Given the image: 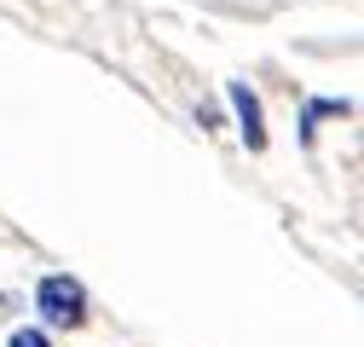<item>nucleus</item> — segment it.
Segmentation results:
<instances>
[{
    "label": "nucleus",
    "mask_w": 364,
    "mask_h": 347,
    "mask_svg": "<svg viewBox=\"0 0 364 347\" xmlns=\"http://www.w3.org/2000/svg\"><path fill=\"white\" fill-rule=\"evenodd\" d=\"M35 313L47 319L53 330H75V324H87V289H81V278H70V272H47L35 284Z\"/></svg>",
    "instance_id": "1"
},
{
    "label": "nucleus",
    "mask_w": 364,
    "mask_h": 347,
    "mask_svg": "<svg viewBox=\"0 0 364 347\" xmlns=\"http://www.w3.org/2000/svg\"><path fill=\"white\" fill-rule=\"evenodd\" d=\"M225 105H232L237 127H243V145L249 151H266V116H260V99L249 81H225Z\"/></svg>",
    "instance_id": "2"
},
{
    "label": "nucleus",
    "mask_w": 364,
    "mask_h": 347,
    "mask_svg": "<svg viewBox=\"0 0 364 347\" xmlns=\"http://www.w3.org/2000/svg\"><path fill=\"white\" fill-rule=\"evenodd\" d=\"M330 116H353V99H306L301 105V145L306 151L318 139V122H330Z\"/></svg>",
    "instance_id": "3"
},
{
    "label": "nucleus",
    "mask_w": 364,
    "mask_h": 347,
    "mask_svg": "<svg viewBox=\"0 0 364 347\" xmlns=\"http://www.w3.org/2000/svg\"><path fill=\"white\" fill-rule=\"evenodd\" d=\"M6 347H53V336H47V330H18Z\"/></svg>",
    "instance_id": "4"
}]
</instances>
